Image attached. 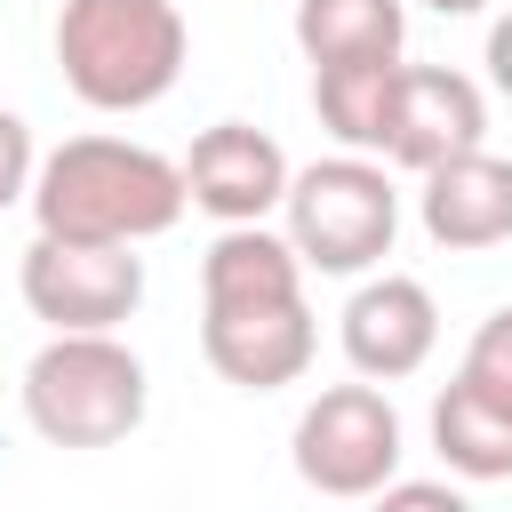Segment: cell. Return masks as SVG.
<instances>
[{"label":"cell","instance_id":"12","mask_svg":"<svg viewBox=\"0 0 512 512\" xmlns=\"http://www.w3.org/2000/svg\"><path fill=\"white\" fill-rule=\"evenodd\" d=\"M272 296H304V256L288 248V232L224 224L200 256V304H272Z\"/></svg>","mask_w":512,"mask_h":512},{"label":"cell","instance_id":"19","mask_svg":"<svg viewBox=\"0 0 512 512\" xmlns=\"http://www.w3.org/2000/svg\"><path fill=\"white\" fill-rule=\"evenodd\" d=\"M488 80L512 96V16H496V24H488Z\"/></svg>","mask_w":512,"mask_h":512},{"label":"cell","instance_id":"20","mask_svg":"<svg viewBox=\"0 0 512 512\" xmlns=\"http://www.w3.org/2000/svg\"><path fill=\"white\" fill-rule=\"evenodd\" d=\"M424 8H440V16H480L488 0H424Z\"/></svg>","mask_w":512,"mask_h":512},{"label":"cell","instance_id":"18","mask_svg":"<svg viewBox=\"0 0 512 512\" xmlns=\"http://www.w3.org/2000/svg\"><path fill=\"white\" fill-rule=\"evenodd\" d=\"M368 512H472V496L448 488V480H392V488L368 496Z\"/></svg>","mask_w":512,"mask_h":512},{"label":"cell","instance_id":"9","mask_svg":"<svg viewBox=\"0 0 512 512\" xmlns=\"http://www.w3.org/2000/svg\"><path fill=\"white\" fill-rule=\"evenodd\" d=\"M336 336H344L352 376H368V384H400V376H416V368L432 360V344H440V304H432L424 280L384 272V280H360V288H352Z\"/></svg>","mask_w":512,"mask_h":512},{"label":"cell","instance_id":"14","mask_svg":"<svg viewBox=\"0 0 512 512\" xmlns=\"http://www.w3.org/2000/svg\"><path fill=\"white\" fill-rule=\"evenodd\" d=\"M408 40V8L400 0H296V48L320 64H376L400 56Z\"/></svg>","mask_w":512,"mask_h":512},{"label":"cell","instance_id":"10","mask_svg":"<svg viewBox=\"0 0 512 512\" xmlns=\"http://www.w3.org/2000/svg\"><path fill=\"white\" fill-rule=\"evenodd\" d=\"M480 136H488V104H480V88L464 72H448V64H400L384 160H400V168L424 176V168H440L456 152H480Z\"/></svg>","mask_w":512,"mask_h":512},{"label":"cell","instance_id":"15","mask_svg":"<svg viewBox=\"0 0 512 512\" xmlns=\"http://www.w3.org/2000/svg\"><path fill=\"white\" fill-rule=\"evenodd\" d=\"M432 448L456 480H512V408H496L480 384H448L432 400Z\"/></svg>","mask_w":512,"mask_h":512},{"label":"cell","instance_id":"8","mask_svg":"<svg viewBox=\"0 0 512 512\" xmlns=\"http://www.w3.org/2000/svg\"><path fill=\"white\" fill-rule=\"evenodd\" d=\"M288 152L264 136V128H248V120H216V128H200L192 136V152H184V192H192V208L200 216H216V224H264L280 200H288Z\"/></svg>","mask_w":512,"mask_h":512},{"label":"cell","instance_id":"17","mask_svg":"<svg viewBox=\"0 0 512 512\" xmlns=\"http://www.w3.org/2000/svg\"><path fill=\"white\" fill-rule=\"evenodd\" d=\"M32 176H40V152H32V128L16 112H0V208L32 200Z\"/></svg>","mask_w":512,"mask_h":512},{"label":"cell","instance_id":"16","mask_svg":"<svg viewBox=\"0 0 512 512\" xmlns=\"http://www.w3.org/2000/svg\"><path fill=\"white\" fill-rule=\"evenodd\" d=\"M464 384H480L496 408H512V304L504 312H488L480 328H472V344H464V368H456Z\"/></svg>","mask_w":512,"mask_h":512},{"label":"cell","instance_id":"2","mask_svg":"<svg viewBox=\"0 0 512 512\" xmlns=\"http://www.w3.org/2000/svg\"><path fill=\"white\" fill-rule=\"evenodd\" d=\"M184 8L176 0H64L56 8V72L88 112H144L184 72Z\"/></svg>","mask_w":512,"mask_h":512},{"label":"cell","instance_id":"1","mask_svg":"<svg viewBox=\"0 0 512 512\" xmlns=\"http://www.w3.org/2000/svg\"><path fill=\"white\" fill-rule=\"evenodd\" d=\"M184 208H192L184 160H160L152 144H128V136H64L32 176V224L56 240L136 248V240H160Z\"/></svg>","mask_w":512,"mask_h":512},{"label":"cell","instance_id":"6","mask_svg":"<svg viewBox=\"0 0 512 512\" xmlns=\"http://www.w3.org/2000/svg\"><path fill=\"white\" fill-rule=\"evenodd\" d=\"M16 288L32 304V320H48L56 336H112L136 304H144V256L112 248V240H56L32 232Z\"/></svg>","mask_w":512,"mask_h":512},{"label":"cell","instance_id":"13","mask_svg":"<svg viewBox=\"0 0 512 512\" xmlns=\"http://www.w3.org/2000/svg\"><path fill=\"white\" fill-rule=\"evenodd\" d=\"M392 96H400V56L376 64H320L312 72V112L344 152H384L392 144Z\"/></svg>","mask_w":512,"mask_h":512},{"label":"cell","instance_id":"5","mask_svg":"<svg viewBox=\"0 0 512 512\" xmlns=\"http://www.w3.org/2000/svg\"><path fill=\"white\" fill-rule=\"evenodd\" d=\"M296 480L320 496H376L400 480V408L376 384H328L288 432Z\"/></svg>","mask_w":512,"mask_h":512},{"label":"cell","instance_id":"7","mask_svg":"<svg viewBox=\"0 0 512 512\" xmlns=\"http://www.w3.org/2000/svg\"><path fill=\"white\" fill-rule=\"evenodd\" d=\"M200 352L224 384L240 392H280L312 368L320 328L304 296H272V304H200Z\"/></svg>","mask_w":512,"mask_h":512},{"label":"cell","instance_id":"11","mask_svg":"<svg viewBox=\"0 0 512 512\" xmlns=\"http://www.w3.org/2000/svg\"><path fill=\"white\" fill-rule=\"evenodd\" d=\"M416 216H424V232H432L448 256L504 248V240H512V160L480 144V152H456V160L424 168Z\"/></svg>","mask_w":512,"mask_h":512},{"label":"cell","instance_id":"4","mask_svg":"<svg viewBox=\"0 0 512 512\" xmlns=\"http://www.w3.org/2000/svg\"><path fill=\"white\" fill-rule=\"evenodd\" d=\"M280 216H288V248L304 256V272H336V280L384 264L400 240V192L368 152H336V160L296 168Z\"/></svg>","mask_w":512,"mask_h":512},{"label":"cell","instance_id":"3","mask_svg":"<svg viewBox=\"0 0 512 512\" xmlns=\"http://www.w3.org/2000/svg\"><path fill=\"white\" fill-rule=\"evenodd\" d=\"M144 360L120 336H48L24 360V424L48 448H120L144 424Z\"/></svg>","mask_w":512,"mask_h":512}]
</instances>
